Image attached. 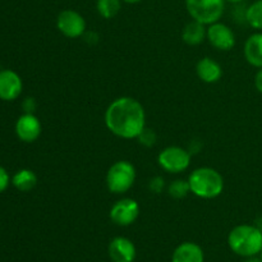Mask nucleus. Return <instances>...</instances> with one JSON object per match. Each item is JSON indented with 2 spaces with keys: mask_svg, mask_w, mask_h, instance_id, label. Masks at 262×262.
Returning a JSON list of instances; mask_svg holds the SVG:
<instances>
[{
  "mask_svg": "<svg viewBox=\"0 0 262 262\" xmlns=\"http://www.w3.org/2000/svg\"><path fill=\"white\" fill-rule=\"evenodd\" d=\"M105 125L113 135L123 140L137 138L146 128L145 107L133 97H118L105 112Z\"/></svg>",
  "mask_w": 262,
  "mask_h": 262,
  "instance_id": "obj_1",
  "label": "nucleus"
},
{
  "mask_svg": "<svg viewBox=\"0 0 262 262\" xmlns=\"http://www.w3.org/2000/svg\"><path fill=\"white\" fill-rule=\"evenodd\" d=\"M229 248L238 256H257L262 251V233L255 225L242 224L233 228L228 235Z\"/></svg>",
  "mask_w": 262,
  "mask_h": 262,
  "instance_id": "obj_2",
  "label": "nucleus"
},
{
  "mask_svg": "<svg viewBox=\"0 0 262 262\" xmlns=\"http://www.w3.org/2000/svg\"><path fill=\"white\" fill-rule=\"evenodd\" d=\"M191 192L204 200L216 199L224 191V178L214 168L202 166L194 169L188 178Z\"/></svg>",
  "mask_w": 262,
  "mask_h": 262,
  "instance_id": "obj_3",
  "label": "nucleus"
},
{
  "mask_svg": "<svg viewBox=\"0 0 262 262\" xmlns=\"http://www.w3.org/2000/svg\"><path fill=\"white\" fill-rule=\"evenodd\" d=\"M136 181V168L127 160L115 161L106 173V187L112 193L122 194L129 191Z\"/></svg>",
  "mask_w": 262,
  "mask_h": 262,
  "instance_id": "obj_4",
  "label": "nucleus"
},
{
  "mask_svg": "<svg viewBox=\"0 0 262 262\" xmlns=\"http://www.w3.org/2000/svg\"><path fill=\"white\" fill-rule=\"evenodd\" d=\"M186 9L192 19L210 26L222 19L225 0H186Z\"/></svg>",
  "mask_w": 262,
  "mask_h": 262,
  "instance_id": "obj_5",
  "label": "nucleus"
},
{
  "mask_svg": "<svg viewBox=\"0 0 262 262\" xmlns=\"http://www.w3.org/2000/svg\"><path fill=\"white\" fill-rule=\"evenodd\" d=\"M192 154L181 146L165 147L158 156V163L163 170L170 174H179L191 165Z\"/></svg>",
  "mask_w": 262,
  "mask_h": 262,
  "instance_id": "obj_6",
  "label": "nucleus"
},
{
  "mask_svg": "<svg viewBox=\"0 0 262 262\" xmlns=\"http://www.w3.org/2000/svg\"><path fill=\"white\" fill-rule=\"evenodd\" d=\"M56 28L66 37L78 38L86 32V20L77 10L64 9L56 17Z\"/></svg>",
  "mask_w": 262,
  "mask_h": 262,
  "instance_id": "obj_7",
  "label": "nucleus"
},
{
  "mask_svg": "<svg viewBox=\"0 0 262 262\" xmlns=\"http://www.w3.org/2000/svg\"><path fill=\"white\" fill-rule=\"evenodd\" d=\"M110 219L119 227H129L140 216V205L133 199L118 200L110 209Z\"/></svg>",
  "mask_w": 262,
  "mask_h": 262,
  "instance_id": "obj_8",
  "label": "nucleus"
},
{
  "mask_svg": "<svg viewBox=\"0 0 262 262\" xmlns=\"http://www.w3.org/2000/svg\"><path fill=\"white\" fill-rule=\"evenodd\" d=\"M206 37L211 46L220 51H229L235 45V35L233 30L220 20L207 27Z\"/></svg>",
  "mask_w": 262,
  "mask_h": 262,
  "instance_id": "obj_9",
  "label": "nucleus"
},
{
  "mask_svg": "<svg viewBox=\"0 0 262 262\" xmlns=\"http://www.w3.org/2000/svg\"><path fill=\"white\" fill-rule=\"evenodd\" d=\"M23 83L19 74L12 69L0 71V100L13 101L22 94Z\"/></svg>",
  "mask_w": 262,
  "mask_h": 262,
  "instance_id": "obj_10",
  "label": "nucleus"
},
{
  "mask_svg": "<svg viewBox=\"0 0 262 262\" xmlns=\"http://www.w3.org/2000/svg\"><path fill=\"white\" fill-rule=\"evenodd\" d=\"M41 122L35 114H27L25 113L18 118L15 123V133L17 137L23 142H35L41 135Z\"/></svg>",
  "mask_w": 262,
  "mask_h": 262,
  "instance_id": "obj_11",
  "label": "nucleus"
},
{
  "mask_svg": "<svg viewBox=\"0 0 262 262\" xmlns=\"http://www.w3.org/2000/svg\"><path fill=\"white\" fill-rule=\"evenodd\" d=\"M107 253L113 262H133L136 258V247L125 237H115L107 247Z\"/></svg>",
  "mask_w": 262,
  "mask_h": 262,
  "instance_id": "obj_12",
  "label": "nucleus"
},
{
  "mask_svg": "<svg viewBox=\"0 0 262 262\" xmlns=\"http://www.w3.org/2000/svg\"><path fill=\"white\" fill-rule=\"evenodd\" d=\"M196 73L205 83H216L223 77V68L210 56L200 59L196 64Z\"/></svg>",
  "mask_w": 262,
  "mask_h": 262,
  "instance_id": "obj_13",
  "label": "nucleus"
},
{
  "mask_svg": "<svg viewBox=\"0 0 262 262\" xmlns=\"http://www.w3.org/2000/svg\"><path fill=\"white\" fill-rule=\"evenodd\" d=\"M243 53L251 66L258 69L262 68V32L252 33L246 40Z\"/></svg>",
  "mask_w": 262,
  "mask_h": 262,
  "instance_id": "obj_14",
  "label": "nucleus"
},
{
  "mask_svg": "<svg viewBox=\"0 0 262 262\" xmlns=\"http://www.w3.org/2000/svg\"><path fill=\"white\" fill-rule=\"evenodd\" d=\"M202 248L193 242H184L176 248L171 262H204Z\"/></svg>",
  "mask_w": 262,
  "mask_h": 262,
  "instance_id": "obj_15",
  "label": "nucleus"
},
{
  "mask_svg": "<svg viewBox=\"0 0 262 262\" xmlns=\"http://www.w3.org/2000/svg\"><path fill=\"white\" fill-rule=\"evenodd\" d=\"M206 26L192 19L191 22L184 26L183 31H182V38L187 45L197 46L204 42V40L206 38Z\"/></svg>",
  "mask_w": 262,
  "mask_h": 262,
  "instance_id": "obj_16",
  "label": "nucleus"
},
{
  "mask_svg": "<svg viewBox=\"0 0 262 262\" xmlns=\"http://www.w3.org/2000/svg\"><path fill=\"white\" fill-rule=\"evenodd\" d=\"M12 184L20 192H30L37 184V176L31 169H20L13 176Z\"/></svg>",
  "mask_w": 262,
  "mask_h": 262,
  "instance_id": "obj_17",
  "label": "nucleus"
},
{
  "mask_svg": "<svg viewBox=\"0 0 262 262\" xmlns=\"http://www.w3.org/2000/svg\"><path fill=\"white\" fill-rule=\"evenodd\" d=\"M97 13L105 19H112L117 17L122 9V0H97Z\"/></svg>",
  "mask_w": 262,
  "mask_h": 262,
  "instance_id": "obj_18",
  "label": "nucleus"
},
{
  "mask_svg": "<svg viewBox=\"0 0 262 262\" xmlns=\"http://www.w3.org/2000/svg\"><path fill=\"white\" fill-rule=\"evenodd\" d=\"M246 22L255 30L262 31V0H256L250 7H247Z\"/></svg>",
  "mask_w": 262,
  "mask_h": 262,
  "instance_id": "obj_19",
  "label": "nucleus"
},
{
  "mask_svg": "<svg viewBox=\"0 0 262 262\" xmlns=\"http://www.w3.org/2000/svg\"><path fill=\"white\" fill-rule=\"evenodd\" d=\"M169 196L176 200H182L191 193V187H189L188 181L183 179H176L168 186Z\"/></svg>",
  "mask_w": 262,
  "mask_h": 262,
  "instance_id": "obj_20",
  "label": "nucleus"
},
{
  "mask_svg": "<svg viewBox=\"0 0 262 262\" xmlns=\"http://www.w3.org/2000/svg\"><path fill=\"white\" fill-rule=\"evenodd\" d=\"M137 140L140 141L141 145L146 146V147H151V146H154L156 143L158 137H156V133L154 132L152 129H150V128H145V129L141 132V135L137 137Z\"/></svg>",
  "mask_w": 262,
  "mask_h": 262,
  "instance_id": "obj_21",
  "label": "nucleus"
},
{
  "mask_svg": "<svg viewBox=\"0 0 262 262\" xmlns=\"http://www.w3.org/2000/svg\"><path fill=\"white\" fill-rule=\"evenodd\" d=\"M164 187H165V179H164L163 177H154V178H151L150 182H148V189H150L152 193H161Z\"/></svg>",
  "mask_w": 262,
  "mask_h": 262,
  "instance_id": "obj_22",
  "label": "nucleus"
},
{
  "mask_svg": "<svg viewBox=\"0 0 262 262\" xmlns=\"http://www.w3.org/2000/svg\"><path fill=\"white\" fill-rule=\"evenodd\" d=\"M9 183H10L9 174H8V171L5 170L3 166H0V193H3V192L8 188Z\"/></svg>",
  "mask_w": 262,
  "mask_h": 262,
  "instance_id": "obj_23",
  "label": "nucleus"
},
{
  "mask_svg": "<svg viewBox=\"0 0 262 262\" xmlns=\"http://www.w3.org/2000/svg\"><path fill=\"white\" fill-rule=\"evenodd\" d=\"M22 107L23 110H25V113H27V114H33L36 107H37V104H36L33 97H27V99H25V101L22 102Z\"/></svg>",
  "mask_w": 262,
  "mask_h": 262,
  "instance_id": "obj_24",
  "label": "nucleus"
},
{
  "mask_svg": "<svg viewBox=\"0 0 262 262\" xmlns=\"http://www.w3.org/2000/svg\"><path fill=\"white\" fill-rule=\"evenodd\" d=\"M255 86L260 94H262V68L258 69V72L255 76Z\"/></svg>",
  "mask_w": 262,
  "mask_h": 262,
  "instance_id": "obj_25",
  "label": "nucleus"
},
{
  "mask_svg": "<svg viewBox=\"0 0 262 262\" xmlns=\"http://www.w3.org/2000/svg\"><path fill=\"white\" fill-rule=\"evenodd\" d=\"M243 262H262L261 257H257V256H250V257H246V260Z\"/></svg>",
  "mask_w": 262,
  "mask_h": 262,
  "instance_id": "obj_26",
  "label": "nucleus"
},
{
  "mask_svg": "<svg viewBox=\"0 0 262 262\" xmlns=\"http://www.w3.org/2000/svg\"><path fill=\"white\" fill-rule=\"evenodd\" d=\"M123 3H127V4H137V3H141L142 0H122Z\"/></svg>",
  "mask_w": 262,
  "mask_h": 262,
  "instance_id": "obj_27",
  "label": "nucleus"
},
{
  "mask_svg": "<svg viewBox=\"0 0 262 262\" xmlns=\"http://www.w3.org/2000/svg\"><path fill=\"white\" fill-rule=\"evenodd\" d=\"M225 2L232 3V4H241V3H243L245 0H225Z\"/></svg>",
  "mask_w": 262,
  "mask_h": 262,
  "instance_id": "obj_28",
  "label": "nucleus"
},
{
  "mask_svg": "<svg viewBox=\"0 0 262 262\" xmlns=\"http://www.w3.org/2000/svg\"><path fill=\"white\" fill-rule=\"evenodd\" d=\"M258 228H260V230H261V233H262V224H261L260 227H258Z\"/></svg>",
  "mask_w": 262,
  "mask_h": 262,
  "instance_id": "obj_29",
  "label": "nucleus"
},
{
  "mask_svg": "<svg viewBox=\"0 0 262 262\" xmlns=\"http://www.w3.org/2000/svg\"><path fill=\"white\" fill-rule=\"evenodd\" d=\"M260 257H261V260H262V251L260 252Z\"/></svg>",
  "mask_w": 262,
  "mask_h": 262,
  "instance_id": "obj_30",
  "label": "nucleus"
}]
</instances>
